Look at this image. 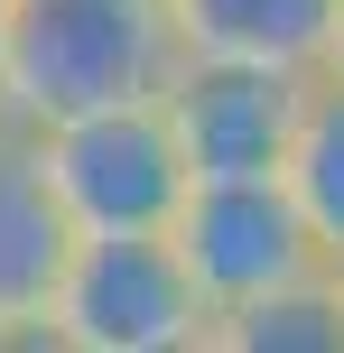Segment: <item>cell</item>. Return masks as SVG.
Masks as SVG:
<instances>
[{
  "instance_id": "1",
  "label": "cell",
  "mask_w": 344,
  "mask_h": 353,
  "mask_svg": "<svg viewBox=\"0 0 344 353\" xmlns=\"http://www.w3.org/2000/svg\"><path fill=\"white\" fill-rule=\"evenodd\" d=\"M0 65H10L28 130L74 121V112L159 103L186 65L177 0H10L0 10Z\"/></svg>"
},
{
  "instance_id": "2",
  "label": "cell",
  "mask_w": 344,
  "mask_h": 353,
  "mask_svg": "<svg viewBox=\"0 0 344 353\" xmlns=\"http://www.w3.org/2000/svg\"><path fill=\"white\" fill-rule=\"evenodd\" d=\"M47 353H205L214 307L168 232H74L47 307Z\"/></svg>"
},
{
  "instance_id": "3",
  "label": "cell",
  "mask_w": 344,
  "mask_h": 353,
  "mask_svg": "<svg viewBox=\"0 0 344 353\" xmlns=\"http://www.w3.org/2000/svg\"><path fill=\"white\" fill-rule=\"evenodd\" d=\"M28 149H37V168H47V186H56L74 232H168L186 186H196L168 103L74 112V121L28 130Z\"/></svg>"
},
{
  "instance_id": "4",
  "label": "cell",
  "mask_w": 344,
  "mask_h": 353,
  "mask_svg": "<svg viewBox=\"0 0 344 353\" xmlns=\"http://www.w3.org/2000/svg\"><path fill=\"white\" fill-rule=\"evenodd\" d=\"M168 242L196 270L214 316H233V307H252L270 288H298V279L326 270V242L298 214L289 176H196L177 223H168Z\"/></svg>"
},
{
  "instance_id": "5",
  "label": "cell",
  "mask_w": 344,
  "mask_h": 353,
  "mask_svg": "<svg viewBox=\"0 0 344 353\" xmlns=\"http://www.w3.org/2000/svg\"><path fill=\"white\" fill-rule=\"evenodd\" d=\"M307 93H316V74H298V65L186 56L159 103L177 121V149L196 176H279L298 121H307Z\"/></svg>"
},
{
  "instance_id": "6",
  "label": "cell",
  "mask_w": 344,
  "mask_h": 353,
  "mask_svg": "<svg viewBox=\"0 0 344 353\" xmlns=\"http://www.w3.org/2000/svg\"><path fill=\"white\" fill-rule=\"evenodd\" d=\"M74 261V223L56 205L47 168H37L28 140H0V353L47 335L56 279Z\"/></svg>"
},
{
  "instance_id": "7",
  "label": "cell",
  "mask_w": 344,
  "mask_h": 353,
  "mask_svg": "<svg viewBox=\"0 0 344 353\" xmlns=\"http://www.w3.org/2000/svg\"><path fill=\"white\" fill-rule=\"evenodd\" d=\"M344 0H177V37L186 56H242V65H326Z\"/></svg>"
},
{
  "instance_id": "8",
  "label": "cell",
  "mask_w": 344,
  "mask_h": 353,
  "mask_svg": "<svg viewBox=\"0 0 344 353\" xmlns=\"http://www.w3.org/2000/svg\"><path fill=\"white\" fill-rule=\"evenodd\" d=\"M205 353H344V298H335L326 270H316L298 288H270V298L214 316V344Z\"/></svg>"
},
{
  "instance_id": "9",
  "label": "cell",
  "mask_w": 344,
  "mask_h": 353,
  "mask_svg": "<svg viewBox=\"0 0 344 353\" xmlns=\"http://www.w3.org/2000/svg\"><path fill=\"white\" fill-rule=\"evenodd\" d=\"M289 195H298V214L316 223V242H326V261L344 251V84H326L316 74V93H307V121H298V140H289Z\"/></svg>"
},
{
  "instance_id": "10",
  "label": "cell",
  "mask_w": 344,
  "mask_h": 353,
  "mask_svg": "<svg viewBox=\"0 0 344 353\" xmlns=\"http://www.w3.org/2000/svg\"><path fill=\"white\" fill-rule=\"evenodd\" d=\"M0 140H28V121H19V93H10V65H0Z\"/></svg>"
},
{
  "instance_id": "11",
  "label": "cell",
  "mask_w": 344,
  "mask_h": 353,
  "mask_svg": "<svg viewBox=\"0 0 344 353\" xmlns=\"http://www.w3.org/2000/svg\"><path fill=\"white\" fill-rule=\"evenodd\" d=\"M316 74H326V84H344V10H335V37H326V65H316Z\"/></svg>"
},
{
  "instance_id": "12",
  "label": "cell",
  "mask_w": 344,
  "mask_h": 353,
  "mask_svg": "<svg viewBox=\"0 0 344 353\" xmlns=\"http://www.w3.org/2000/svg\"><path fill=\"white\" fill-rule=\"evenodd\" d=\"M326 279H335V298H344V251H335V261H326Z\"/></svg>"
},
{
  "instance_id": "13",
  "label": "cell",
  "mask_w": 344,
  "mask_h": 353,
  "mask_svg": "<svg viewBox=\"0 0 344 353\" xmlns=\"http://www.w3.org/2000/svg\"><path fill=\"white\" fill-rule=\"evenodd\" d=\"M0 10H10V0H0Z\"/></svg>"
}]
</instances>
